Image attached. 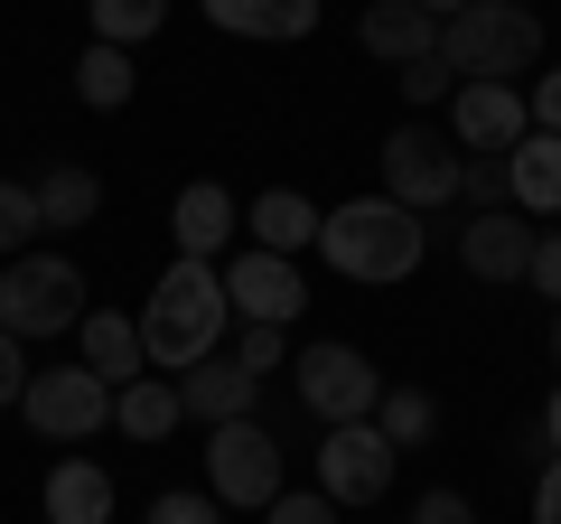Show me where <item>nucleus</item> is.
I'll return each instance as SVG.
<instances>
[{"label":"nucleus","mask_w":561,"mask_h":524,"mask_svg":"<svg viewBox=\"0 0 561 524\" xmlns=\"http://www.w3.org/2000/svg\"><path fill=\"white\" fill-rule=\"evenodd\" d=\"M440 66L459 84H515L524 66H542V20L524 0H468L459 20H440Z\"/></svg>","instance_id":"obj_3"},{"label":"nucleus","mask_w":561,"mask_h":524,"mask_svg":"<svg viewBox=\"0 0 561 524\" xmlns=\"http://www.w3.org/2000/svg\"><path fill=\"white\" fill-rule=\"evenodd\" d=\"M20 412H28V431H47V441H94L103 422H113V384L94 375V365H47V375H28V394H20Z\"/></svg>","instance_id":"obj_6"},{"label":"nucleus","mask_w":561,"mask_h":524,"mask_svg":"<svg viewBox=\"0 0 561 524\" xmlns=\"http://www.w3.org/2000/svg\"><path fill=\"white\" fill-rule=\"evenodd\" d=\"M234 225H243V206L225 197L216 179H187L179 197H169V235H179V262H216L225 243H234Z\"/></svg>","instance_id":"obj_13"},{"label":"nucleus","mask_w":561,"mask_h":524,"mask_svg":"<svg viewBox=\"0 0 561 524\" xmlns=\"http://www.w3.org/2000/svg\"><path fill=\"white\" fill-rule=\"evenodd\" d=\"M393 459L402 449L383 441L375 422H337L319 441V497H337V505H375L383 487H393Z\"/></svg>","instance_id":"obj_9"},{"label":"nucleus","mask_w":561,"mask_h":524,"mask_svg":"<svg viewBox=\"0 0 561 524\" xmlns=\"http://www.w3.org/2000/svg\"><path fill=\"white\" fill-rule=\"evenodd\" d=\"M459 197H468V206H515V197H505V160L468 150V179H459Z\"/></svg>","instance_id":"obj_30"},{"label":"nucleus","mask_w":561,"mask_h":524,"mask_svg":"<svg viewBox=\"0 0 561 524\" xmlns=\"http://www.w3.org/2000/svg\"><path fill=\"white\" fill-rule=\"evenodd\" d=\"M524 113H534V132H561V66H552V76H534Z\"/></svg>","instance_id":"obj_35"},{"label":"nucleus","mask_w":561,"mask_h":524,"mask_svg":"<svg viewBox=\"0 0 561 524\" xmlns=\"http://www.w3.org/2000/svg\"><path fill=\"white\" fill-rule=\"evenodd\" d=\"M0 328L10 338H57V328H84V272L66 253H10L0 262Z\"/></svg>","instance_id":"obj_4"},{"label":"nucleus","mask_w":561,"mask_h":524,"mask_svg":"<svg viewBox=\"0 0 561 524\" xmlns=\"http://www.w3.org/2000/svg\"><path fill=\"white\" fill-rule=\"evenodd\" d=\"M319 216L328 206H309L300 187H272V197L243 206V235H253L262 253H300V243H319Z\"/></svg>","instance_id":"obj_20"},{"label":"nucleus","mask_w":561,"mask_h":524,"mask_svg":"<svg viewBox=\"0 0 561 524\" xmlns=\"http://www.w3.org/2000/svg\"><path fill=\"white\" fill-rule=\"evenodd\" d=\"M383 197L412 206V216H440V206H459V179H468V150H449L431 122H402V132H383Z\"/></svg>","instance_id":"obj_5"},{"label":"nucleus","mask_w":561,"mask_h":524,"mask_svg":"<svg viewBox=\"0 0 561 524\" xmlns=\"http://www.w3.org/2000/svg\"><path fill=\"white\" fill-rule=\"evenodd\" d=\"M412 524H478V505H468L459 487H431V497L412 505Z\"/></svg>","instance_id":"obj_32"},{"label":"nucleus","mask_w":561,"mask_h":524,"mask_svg":"<svg viewBox=\"0 0 561 524\" xmlns=\"http://www.w3.org/2000/svg\"><path fill=\"white\" fill-rule=\"evenodd\" d=\"M225 328H234V300H225V262H169L150 300H140V356L187 375V365L225 356Z\"/></svg>","instance_id":"obj_1"},{"label":"nucleus","mask_w":561,"mask_h":524,"mask_svg":"<svg viewBox=\"0 0 561 524\" xmlns=\"http://www.w3.org/2000/svg\"><path fill=\"white\" fill-rule=\"evenodd\" d=\"M206 20L225 38H309L319 29V0H206Z\"/></svg>","instance_id":"obj_21"},{"label":"nucleus","mask_w":561,"mask_h":524,"mask_svg":"<svg viewBox=\"0 0 561 524\" xmlns=\"http://www.w3.org/2000/svg\"><path fill=\"white\" fill-rule=\"evenodd\" d=\"M356 38H365V57H383V66H421V57H440V20H431L421 0H375Z\"/></svg>","instance_id":"obj_15"},{"label":"nucleus","mask_w":561,"mask_h":524,"mask_svg":"<svg viewBox=\"0 0 561 524\" xmlns=\"http://www.w3.org/2000/svg\"><path fill=\"white\" fill-rule=\"evenodd\" d=\"M206 497L216 505H272L280 497V441L262 422H216L206 431Z\"/></svg>","instance_id":"obj_8"},{"label":"nucleus","mask_w":561,"mask_h":524,"mask_svg":"<svg viewBox=\"0 0 561 524\" xmlns=\"http://www.w3.org/2000/svg\"><path fill=\"white\" fill-rule=\"evenodd\" d=\"M179 422H187V412H179V375H140V384H122V394H113V431H122V441H140V449L169 441Z\"/></svg>","instance_id":"obj_19"},{"label":"nucleus","mask_w":561,"mask_h":524,"mask_svg":"<svg viewBox=\"0 0 561 524\" xmlns=\"http://www.w3.org/2000/svg\"><path fill=\"white\" fill-rule=\"evenodd\" d=\"M534 243H542V225L524 216V206H478V216L459 225V262L478 282H524V272H534Z\"/></svg>","instance_id":"obj_11"},{"label":"nucleus","mask_w":561,"mask_h":524,"mask_svg":"<svg viewBox=\"0 0 561 524\" xmlns=\"http://www.w3.org/2000/svg\"><path fill=\"white\" fill-rule=\"evenodd\" d=\"M393 76H402V103H412V113H431V103H449V94H459V76H449L440 57H421V66H393Z\"/></svg>","instance_id":"obj_27"},{"label":"nucleus","mask_w":561,"mask_h":524,"mask_svg":"<svg viewBox=\"0 0 561 524\" xmlns=\"http://www.w3.org/2000/svg\"><path fill=\"white\" fill-rule=\"evenodd\" d=\"M20 394H28V346L10 338V328H0V412L20 403Z\"/></svg>","instance_id":"obj_34"},{"label":"nucleus","mask_w":561,"mask_h":524,"mask_svg":"<svg viewBox=\"0 0 561 524\" xmlns=\"http://www.w3.org/2000/svg\"><path fill=\"white\" fill-rule=\"evenodd\" d=\"M421 10H431V20H459V10H468V0H421Z\"/></svg>","instance_id":"obj_38"},{"label":"nucleus","mask_w":561,"mask_h":524,"mask_svg":"<svg viewBox=\"0 0 561 524\" xmlns=\"http://www.w3.org/2000/svg\"><path fill=\"white\" fill-rule=\"evenodd\" d=\"M524 282H534V291H542V300H552V309H561V225H552V235H542V243H534V272H524Z\"/></svg>","instance_id":"obj_33"},{"label":"nucleus","mask_w":561,"mask_h":524,"mask_svg":"<svg viewBox=\"0 0 561 524\" xmlns=\"http://www.w3.org/2000/svg\"><path fill=\"white\" fill-rule=\"evenodd\" d=\"M505 197L524 216H561V132H524L505 150Z\"/></svg>","instance_id":"obj_16"},{"label":"nucleus","mask_w":561,"mask_h":524,"mask_svg":"<svg viewBox=\"0 0 561 524\" xmlns=\"http://www.w3.org/2000/svg\"><path fill=\"white\" fill-rule=\"evenodd\" d=\"M290 375H300V403L319 412L328 431H337V422H375V403H383L375 356H356V346H300Z\"/></svg>","instance_id":"obj_7"},{"label":"nucleus","mask_w":561,"mask_h":524,"mask_svg":"<svg viewBox=\"0 0 561 524\" xmlns=\"http://www.w3.org/2000/svg\"><path fill=\"white\" fill-rule=\"evenodd\" d=\"M28 235H47V225H38V187L0 179V262H10V253H28Z\"/></svg>","instance_id":"obj_26"},{"label":"nucleus","mask_w":561,"mask_h":524,"mask_svg":"<svg viewBox=\"0 0 561 524\" xmlns=\"http://www.w3.org/2000/svg\"><path fill=\"white\" fill-rule=\"evenodd\" d=\"M94 206H103V179L94 169H47L38 179V225H57V235H76V225H94Z\"/></svg>","instance_id":"obj_22"},{"label":"nucleus","mask_w":561,"mask_h":524,"mask_svg":"<svg viewBox=\"0 0 561 524\" xmlns=\"http://www.w3.org/2000/svg\"><path fill=\"white\" fill-rule=\"evenodd\" d=\"M542 441H552V459H561V384H552V403H542Z\"/></svg>","instance_id":"obj_37"},{"label":"nucleus","mask_w":561,"mask_h":524,"mask_svg":"<svg viewBox=\"0 0 561 524\" xmlns=\"http://www.w3.org/2000/svg\"><path fill=\"white\" fill-rule=\"evenodd\" d=\"M150 524H225V505L197 497V487H169V497L150 505Z\"/></svg>","instance_id":"obj_29"},{"label":"nucleus","mask_w":561,"mask_h":524,"mask_svg":"<svg viewBox=\"0 0 561 524\" xmlns=\"http://www.w3.org/2000/svg\"><path fill=\"white\" fill-rule=\"evenodd\" d=\"M449 132H459V150H486V160H505V150L534 132V113H524L515 84H459V94H449Z\"/></svg>","instance_id":"obj_12"},{"label":"nucleus","mask_w":561,"mask_h":524,"mask_svg":"<svg viewBox=\"0 0 561 524\" xmlns=\"http://www.w3.org/2000/svg\"><path fill=\"white\" fill-rule=\"evenodd\" d=\"M534 524H561V459L534 468Z\"/></svg>","instance_id":"obj_36"},{"label":"nucleus","mask_w":561,"mask_h":524,"mask_svg":"<svg viewBox=\"0 0 561 524\" xmlns=\"http://www.w3.org/2000/svg\"><path fill=\"white\" fill-rule=\"evenodd\" d=\"M552 365H561V309H552Z\"/></svg>","instance_id":"obj_39"},{"label":"nucleus","mask_w":561,"mask_h":524,"mask_svg":"<svg viewBox=\"0 0 561 524\" xmlns=\"http://www.w3.org/2000/svg\"><path fill=\"white\" fill-rule=\"evenodd\" d=\"M131 84H140V76H131V47H103V38H94V47L76 57V94L94 103V113H122Z\"/></svg>","instance_id":"obj_23"},{"label":"nucleus","mask_w":561,"mask_h":524,"mask_svg":"<svg viewBox=\"0 0 561 524\" xmlns=\"http://www.w3.org/2000/svg\"><path fill=\"white\" fill-rule=\"evenodd\" d=\"M84 20H94L103 47H140L150 29L169 20V0H84Z\"/></svg>","instance_id":"obj_25"},{"label":"nucleus","mask_w":561,"mask_h":524,"mask_svg":"<svg viewBox=\"0 0 561 524\" xmlns=\"http://www.w3.org/2000/svg\"><path fill=\"white\" fill-rule=\"evenodd\" d=\"M225 300H234V319H253V328H290L309 309V282H300V262L290 253H234L225 262Z\"/></svg>","instance_id":"obj_10"},{"label":"nucleus","mask_w":561,"mask_h":524,"mask_svg":"<svg viewBox=\"0 0 561 524\" xmlns=\"http://www.w3.org/2000/svg\"><path fill=\"white\" fill-rule=\"evenodd\" d=\"M253 403H262V375H243L234 356H206V365H187L179 375V412L187 422H253Z\"/></svg>","instance_id":"obj_14"},{"label":"nucleus","mask_w":561,"mask_h":524,"mask_svg":"<svg viewBox=\"0 0 561 524\" xmlns=\"http://www.w3.org/2000/svg\"><path fill=\"white\" fill-rule=\"evenodd\" d=\"M375 431H383L393 449H412V441H431V431H440V403H431L421 384H383V403H375Z\"/></svg>","instance_id":"obj_24"},{"label":"nucleus","mask_w":561,"mask_h":524,"mask_svg":"<svg viewBox=\"0 0 561 524\" xmlns=\"http://www.w3.org/2000/svg\"><path fill=\"white\" fill-rule=\"evenodd\" d=\"M262 515H272V524H337V497H319V487H280Z\"/></svg>","instance_id":"obj_28"},{"label":"nucleus","mask_w":561,"mask_h":524,"mask_svg":"<svg viewBox=\"0 0 561 524\" xmlns=\"http://www.w3.org/2000/svg\"><path fill=\"white\" fill-rule=\"evenodd\" d=\"M76 338H84V365H94V375L113 384V394L150 375V356H140V319H131V309H84V328H76Z\"/></svg>","instance_id":"obj_17"},{"label":"nucleus","mask_w":561,"mask_h":524,"mask_svg":"<svg viewBox=\"0 0 561 524\" xmlns=\"http://www.w3.org/2000/svg\"><path fill=\"white\" fill-rule=\"evenodd\" d=\"M421 243H431V225L412 206H393V197H346V206L319 216V253L337 262L346 282H412Z\"/></svg>","instance_id":"obj_2"},{"label":"nucleus","mask_w":561,"mask_h":524,"mask_svg":"<svg viewBox=\"0 0 561 524\" xmlns=\"http://www.w3.org/2000/svg\"><path fill=\"white\" fill-rule=\"evenodd\" d=\"M234 365H243V375H280V328H253V319H243Z\"/></svg>","instance_id":"obj_31"},{"label":"nucleus","mask_w":561,"mask_h":524,"mask_svg":"<svg viewBox=\"0 0 561 524\" xmlns=\"http://www.w3.org/2000/svg\"><path fill=\"white\" fill-rule=\"evenodd\" d=\"M38 505L47 524H113V478H103V459H57Z\"/></svg>","instance_id":"obj_18"}]
</instances>
